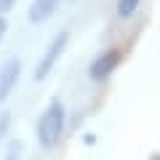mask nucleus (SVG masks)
Masks as SVG:
<instances>
[{
    "instance_id": "nucleus-2",
    "label": "nucleus",
    "mask_w": 160,
    "mask_h": 160,
    "mask_svg": "<svg viewBox=\"0 0 160 160\" xmlns=\"http://www.w3.org/2000/svg\"><path fill=\"white\" fill-rule=\"evenodd\" d=\"M67 43H69V35H67V32H62L59 38H53V40H51V46L46 48L43 59H40V62H38V67H35V78H38V80H46L48 75H51L53 64H56V62H59V56L64 53Z\"/></svg>"
},
{
    "instance_id": "nucleus-4",
    "label": "nucleus",
    "mask_w": 160,
    "mask_h": 160,
    "mask_svg": "<svg viewBox=\"0 0 160 160\" xmlns=\"http://www.w3.org/2000/svg\"><path fill=\"white\" fill-rule=\"evenodd\" d=\"M118 62H120V53H118V51H107V53H102V56H99L96 62L91 64V78H93V80H104V78H109V75H112V69L118 67Z\"/></svg>"
},
{
    "instance_id": "nucleus-10",
    "label": "nucleus",
    "mask_w": 160,
    "mask_h": 160,
    "mask_svg": "<svg viewBox=\"0 0 160 160\" xmlns=\"http://www.w3.org/2000/svg\"><path fill=\"white\" fill-rule=\"evenodd\" d=\"M3 35H6V19L0 16V40H3Z\"/></svg>"
},
{
    "instance_id": "nucleus-1",
    "label": "nucleus",
    "mask_w": 160,
    "mask_h": 160,
    "mask_svg": "<svg viewBox=\"0 0 160 160\" xmlns=\"http://www.w3.org/2000/svg\"><path fill=\"white\" fill-rule=\"evenodd\" d=\"M62 131H64V107H62L59 99H53L48 104V109L43 112L40 123H38V139L46 149H51L62 139Z\"/></svg>"
},
{
    "instance_id": "nucleus-9",
    "label": "nucleus",
    "mask_w": 160,
    "mask_h": 160,
    "mask_svg": "<svg viewBox=\"0 0 160 160\" xmlns=\"http://www.w3.org/2000/svg\"><path fill=\"white\" fill-rule=\"evenodd\" d=\"M13 8V0H0V13H8Z\"/></svg>"
},
{
    "instance_id": "nucleus-8",
    "label": "nucleus",
    "mask_w": 160,
    "mask_h": 160,
    "mask_svg": "<svg viewBox=\"0 0 160 160\" xmlns=\"http://www.w3.org/2000/svg\"><path fill=\"white\" fill-rule=\"evenodd\" d=\"M19 155H22V144H11V149H8V155H6V160H16Z\"/></svg>"
},
{
    "instance_id": "nucleus-7",
    "label": "nucleus",
    "mask_w": 160,
    "mask_h": 160,
    "mask_svg": "<svg viewBox=\"0 0 160 160\" xmlns=\"http://www.w3.org/2000/svg\"><path fill=\"white\" fill-rule=\"evenodd\" d=\"M8 126H11V112H0V139L8 131Z\"/></svg>"
},
{
    "instance_id": "nucleus-6",
    "label": "nucleus",
    "mask_w": 160,
    "mask_h": 160,
    "mask_svg": "<svg viewBox=\"0 0 160 160\" xmlns=\"http://www.w3.org/2000/svg\"><path fill=\"white\" fill-rule=\"evenodd\" d=\"M139 3H142V0H118V16L120 19H128L139 8Z\"/></svg>"
},
{
    "instance_id": "nucleus-3",
    "label": "nucleus",
    "mask_w": 160,
    "mask_h": 160,
    "mask_svg": "<svg viewBox=\"0 0 160 160\" xmlns=\"http://www.w3.org/2000/svg\"><path fill=\"white\" fill-rule=\"evenodd\" d=\"M19 72H22V62H16V59L3 64V69H0V102H6L11 96V91L16 88Z\"/></svg>"
},
{
    "instance_id": "nucleus-5",
    "label": "nucleus",
    "mask_w": 160,
    "mask_h": 160,
    "mask_svg": "<svg viewBox=\"0 0 160 160\" xmlns=\"http://www.w3.org/2000/svg\"><path fill=\"white\" fill-rule=\"evenodd\" d=\"M59 6H62V0H32V6H29V22L32 24L46 22Z\"/></svg>"
}]
</instances>
